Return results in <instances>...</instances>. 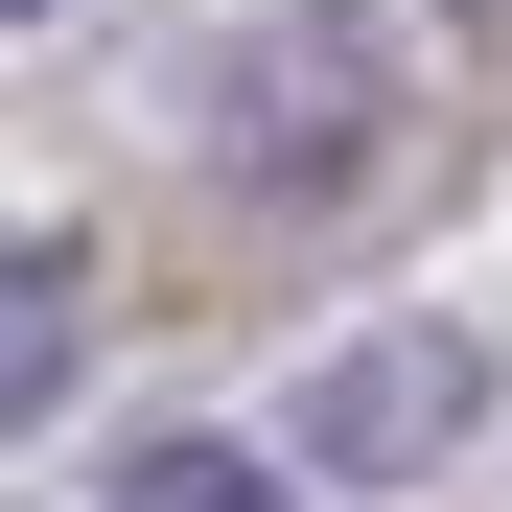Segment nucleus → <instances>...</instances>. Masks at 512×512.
I'll return each mask as SVG.
<instances>
[{"instance_id":"obj_1","label":"nucleus","mask_w":512,"mask_h":512,"mask_svg":"<svg viewBox=\"0 0 512 512\" xmlns=\"http://www.w3.org/2000/svg\"><path fill=\"white\" fill-rule=\"evenodd\" d=\"M466 419H489V350H466V326H350V350L303 373V443L350 466V489H419Z\"/></svg>"},{"instance_id":"obj_2","label":"nucleus","mask_w":512,"mask_h":512,"mask_svg":"<svg viewBox=\"0 0 512 512\" xmlns=\"http://www.w3.org/2000/svg\"><path fill=\"white\" fill-rule=\"evenodd\" d=\"M117 512H303V466H280V443H140Z\"/></svg>"},{"instance_id":"obj_3","label":"nucleus","mask_w":512,"mask_h":512,"mask_svg":"<svg viewBox=\"0 0 512 512\" xmlns=\"http://www.w3.org/2000/svg\"><path fill=\"white\" fill-rule=\"evenodd\" d=\"M0 373L70 396V233H24V303H0Z\"/></svg>"}]
</instances>
